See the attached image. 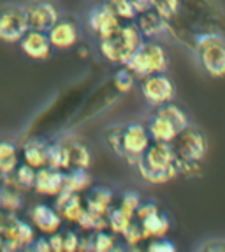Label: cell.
I'll use <instances>...</instances> for the list:
<instances>
[{
  "label": "cell",
  "mask_w": 225,
  "mask_h": 252,
  "mask_svg": "<svg viewBox=\"0 0 225 252\" xmlns=\"http://www.w3.org/2000/svg\"><path fill=\"white\" fill-rule=\"evenodd\" d=\"M167 34L187 50L196 51L202 37L209 34H222L225 29V16L215 0H181L179 11L164 21Z\"/></svg>",
  "instance_id": "obj_1"
},
{
  "label": "cell",
  "mask_w": 225,
  "mask_h": 252,
  "mask_svg": "<svg viewBox=\"0 0 225 252\" xmlns=\"http://www.w3.org/2000/svg\"><path fill=\"white\" fill-rule=\"evenodd\" d=\"M176 160H178V156H176L172 143L153 141L134 168L138 169L144 182L153 185H162L179 175Z\"/></svg>",
  "instance_id": "obj_2"
},
{
  "label": "cell",
  "mask_w": 225,
  "mask_h": 252,
  "mask_svg": "<svg viewBox=\"0 0 225 252\" xmlns=\"http://www.w3.org/2000/svg\"><path fill=\"white\" fill-rule=\"evenodd\" d=\"M142 41L144 37L139 27L136 25V21H127V23H121L111 35L97 39V48L106 62L121 67V65H127L134 53L139 50Z\"/></svg>",
  "instance_id": "obj_3"
},
{
  "label": "cell",
  "mask_w": 225,
  "mask_h": 252,
  "mask_svg": "<svg viewBox=\"0 0 225 252\" xmlns=\"http://www.w3.org/2000/svg\"><path fill=\"white\" fill-rule=\"evenodd\" d=\"M190 124L187 111L181 106L174 104V102H167L159 108H155V111L148 118V130L153 141H162V143H172L176 136Z\"/></svg>",
  "instance_id": "obj_4"
},
{
  "label": "cell",
  "mask_w": 225,
  "mask_h": 252,
  "mask_svg": "<svg viewBox=\"0 0 225 252\" xmlns=\"http://www.w3.org/2000/svg\"><path fill=\"white\" fill-rule=\"evenodd\" d=\"M169 62H171V57H169L166 48L160 42L146 39V41H142L139 50L134 53L132 59L127 62L125 67L132 71V74L138 80H142L150 74L167 72Z\"/></svg>",
  "instance_id": "obj_5"
},
{
  "label": "cell",
  "mask_w": 225,
  "mask_h": 252,
  "mask_svg": "<svg viewBox=\"0 0 225 252\" xmlns=\"http://www.w3.org/2000/svg\"><path fill=\"white\" fill-rule=\"evenodd\" d=\"M200 67L211 78H225V39L222 34H209L196 48Z\"/></svg>",
  "instance_id": "obj_6"
},
{
  "label": "cell",
  "mask_w": 225,
  "mask_h": 252,
  "mask_svg": "<svg viewBox=\"0 0 225 252\" xmlns=\"http://www.w3.org/2000/svg\"><path fill=\"white\" fill-rule=\"evenodd\" d=\"M176 156L179 160L188 162H202L208 154V139L199 127L188 124L172 141Z\"/></svg>",
  "instance_id": "obj_7"
},
{
  "label": "cell",
  "mask_w": 225,
  "mask_h": 252,
  "mask_svg": "<svg viewBox=\"0 0 225 252\" xmlns=\"http://www.w3.org/2000/svg\"><path fill=\"white\" fill-rule=\"evenodd\" d=\"M151 143H153V139H151L146 124H127L123 126V132H121V152H123L121 159H125L130 166H136Z\"/></svg>",
  "instance_id": "obj_8"
},
{
  "label": "cell",
  "mask_w": 225,
  "mask_h": 252,
  "mask_svg": "<svg viewBox=\"0 0 225 252\" xmlns=\"http://www.w3.org/2000/svg\"><path fill=\"white\" fill-rule=\"evenodd\" d=\"M30 30L28 18L23 7L5 5L0 9V41L5 44H20Z\"/></svg>",
  "instance_id": "obj_9"
},
{
  "label": "cell",
  "mask_w": 225,
  "mask_h": 252,
  "mask_svg": "<svg viewBox=\"0 0 225 252\" xmlns=\"http://www.w3.org/2000/svg\"><path fill=\"white\" fill-rule=\"evenodd\" d=\"M141 94L148 104L159 108L174 99L176 87L166 72H157V74H150L141 80Z\"/></svg>",
  "instance_id": "obj_10"
},
{
  "label": "cell",
  "mask_w": 225,
  "mask_h": 252,
  "mask_svg": "<svg viewBox=\"0 0 225 252\" xmlns=\"http://www.w3.org/2000/svg\"><path fill=\"white\" fill-rule=\"evenodd\" d=\"M25 13L28 18V25L33 30L50 32L56 21L60 20V11L51 0H32L25 5Z\"/></svg>",
  "instance_id": "obj_11"
},
{
  "label": "cell",
  "mask_w": 225,
  "mask_h": 252,
  "mask_svg": "<svg viewBox=\"0 0 225 252\" xmlns=\"http://www.w3.org/2000/svg\"><path fill=\"white\" fill-rule=\"evenodd\" d=\"M121 94L114 89V85H112L111 81L106 83V85H102V87H100V89L97 90L90 99H88L86 104L83 106V109L80 111V115L76 117L74 126L76 124L80 126V124L86 122V120H93L97 115L104 113L106 109H109L114 102H116V99Z\"/></svg>",
  "instance_id": "obj_12"
},
{
  "label": "cell",
  "mask_w": 225,
  "mask_h": 252,
  "mask_svg": "<svg viewBox=\"0 0 225 252\" xmlns=\"http://www.w3.org/2000/svg\"><path fill=\"white\" fill-rule=\"evenodd\" d=\"M121 25V20L114 14L109 4L104 0V4H99L88 11V29L97 35V39H104L111 35L118 27Z\"/></svg>",
  "instance_id": "obj_13"
},
{
  "label": "cell",
  "mask_w": 225,
  "mask_h": 252,
  "mask_svg": "<svg viewBox=\"0 0 225 252\" xmlns=\"http://www.w3.org/2000/svg\"><path fill=\"white\" fill-rule=\"evenodd\" d=\"M20 48L30 60H35V62L48 60L51 57V51L55 50L48 32H41V30L33 29H30L25 34V37L20 41Z\"/></svg>",
  "instance_id": "obj_14"
},
{
  "label": "cell",
  "mask_w": 225,
  "mask_h": 252,
  "mask_svg": "<svg viewBox=\"0 0 225 252\" xmlns=\"http://www.w3.org/2000/svg\"><path fill=\"white\" fill-rule=\"evenodd\" d=\"M48 35H50V41L55 50H60V51L72 50V48L78 46V42L81 41L80 27H78L76 21L69 20V18H65V20L60 18V20L56 21V25L48 32Z\"/></svg>",
  "instance_id": "obj_15"
},
{
  "label": "cell",
  "mask_w": 225,
  "mask_h": 252,
  "mask_svg": "<svg viewBox=\"0 0 225 252\" xmlns=\"http://www.w3.org/2000/svg\"><path fill=\"white\" fill-rule=\"evenodd\" d=\"M63 184H65V171L44 166V168L37 169L33 190L37 194H41V196L56 198L63 190Z\"/></svg>",
  "instance_id": "obj_16"
},
{
  "label": "cell",
  "mask_w": 225,
  "mask_h": 252,
  "mask_svg": "<svg viewBox=\"0 0 225 252\" xmlns=\"http://www.w3.org/2000/svg\"><path fill=\"white\" fill-rule=\"evenodd\" d=\"M30 219H32L33 227L41 231L42 235H53V233L60 231L62 227L63 219L58 214L56 208H51V206L44 205V203H39L32 208L30 212Z\"/></svg>",
  "instance_id": "obj_17"
},
{
  "label": "cell",
  "mask_w": 225,
  "mask_h": 252,
  "mask_svg": "<svg viewBox=\"0 0 225 252\" xmlns=\"http://www.w3.org/2000/svg\"><path fill=\"white\" fill-rule=\"evenodd\" d=\"M112 201H114V194L106 185H93L86 190V196H84L86 210L97 215H108Z\"/></svg>",
  "instance_id": "obj_18"
},
{
  "label": "cell",
  "mask_w": 225,
  "mask_h": 252,
  "mask_svg": "<svg viewBox=\"0 0 225 252\" xmlns=\"http://www.w3.org/2000/svg\"><path fill=\"white\" fill-rule=\"evenodd\" d=\"M21 187L16 184L13 175L4 177V182L0 184V210L4 212H18L23 205V198H21Z\"/></svg>",
  "instance_id": "obj_19"
},
{
  "label": "cell",
  "mask_w": 225,
  "mask_h": 252,
  "mask_svg": "<svg viewBox=\"0 0 225 252\" xmlns=\"http://www.w3.org/2000/svg\"><path fill=\"white\" fill-rule=\"evenodd\" d=\"M136 25H138L139 30H141L142 37L150 39V41H155V39H159L160 35L167 34L166 23H164V20L160 18V14L157 13L155 9L138 14V18H136Z\"/></svg>",
  "instance_id": "obj_20"
},
{
  "label": "cell",
  "mask_w": 225,
  "mask_h": 252,
  "mask_svg": "<svg viewBox=\"0 0 225 252\" xmlns=\"http://www.w3.org/2000/svg\"><path fill=\"white\" fill-rule=\"evenodd\" d=\"M21 156H23V162L30 164L32 168H44L48 166V143L42 139H30L21 150Z\"/></svg>",
  "instance_id": "obj_21"
},
{
  "label": "cell",
  "mask_w": 225,
  "mask_h": 252,
  "mask_svg": "<svg viewBox=\"0 0 225 252\" xmlns=\"http://www.w3.org/2000/svg\"><path fill=\"white\" fill-rule=\"evenodd\" d=\"M141 222L142 231H144V238H164L171 229V220L166 214L157 212V214L150 215V217L139 220Z\"/></svg>",
  "instance_id": "obj_22"
},
{
  "label": "cell",
  "mask_w": 225,
  "mask_h": 252,
  "mask_svg": "<svg viewBox=\"0 0 225 252\" xmlns=\"http://www.w3.org/2000/svg\"><path fill=\"white\" fill-rule=\"evenodd\" d=\"M67 150H69V157H71V166L72 168H83L88 169L92 166V152L83 141L76 138H67L63 139Z\"/></svg>",
  "instance_id": "obj_23"
},
{
  "label": "cell",
  "mask_w": 225,
  "mask_h": 252,
  "mask_svg": "<svg viewBox=\"0 0 225 252\" xmlns=\"http://www.w3.org/2000/svg\"><path fill=\"white\" fill-rule=\"evenodd\" d=\"M92 187V177L88 169L83 168H72L65 171V184H63V190L69 194H83Z\"/></svg>",
  "instance_id": "obj_24"
},
{
  "label": "cell",
  "mask_w": 225,
  "mask_h": 252,
  "mask_svg": "<svg viewBox=\"0 0 225 252\" xmlns=\"http://www.w3.org/2000/svg\"><path fill=\"white\" fill-rule=\"evenodd\" d=\"M20 166V154L18 148L11 141H0V175L9 177Z\"/></svg>",
  "instance_id": "obj_25"
},
{
  "label": "cell",
  "mask_w": 225,
  "mask_h": 252,
  "mask_svg": "<svg viewBox=\"0 0 225 252\" xmlns=\"http://www.w3.org/2000/svg\"><path fill=\"white\" fill-rule=\"evenodd\" d=\"M58 214L62 215L63 220H69V222H76L81 219V215L86 210V205H84V198L81 194H72L71 198L63 201L62 205L56 208Z\"/></svg>",
  "instance_id": "obj_26"
},
{
  "label": "cell",
  "mask_w": 225,
  "mask_h": 252,
  "mask_svg": "<svg viewBox=\"0 0 225 252\" xmlns=\"http://www.w3.org/2000/svg\"><path fill=\"white\" fill-rule=\"evenodd\" d=\"M48 166L55 169H60V171H69V169H72L69 150H67L63 141L48 145Z\"/></svg>",
  "instance_id": "obj_27"
},
{
  "label": "cell",
  "mask_w": 225,
  "mask_h": 252,
  "mask_svg": "<svg viewBox=\"0 0 225 252\" xmlns=\"http://www.w3.org/2000/svg\"><path fill=\"white\" fill-rule=\"evenodd\" d=\"M134 222V215L127 214L121 206L118 208H111L108 214V224L114 235H123L127 231V227Z\"/></svg>",
  "instance_id": "obj_28"
},
{
  "label": "cell",
  "mask_w": 225,
  "mask_h": 252,
  "mask_svg": "<svg viewBox=\"0 0 225 252\" xmlns=\"http://www.w3.org/2000/svg\"><path fill=\"white\" fill-rule=\"evenodd\" d=\"M78 226L86 233L104 231V229H109L108 215H97V214L84 210V214L81 215V219L78 220Z\"/></svg>",
  "instance_id": "obj_29"
},
{
  "label": "cell",
  "mask_w": 225,
  "mask_h": 252,
  "mask_svg": "<svg viewBox=\"0 0 225 252\" xmlns=\"http://www.w3.org/2000/svg\"><path fill=\"white\" fill-rule=\"evenodd\" d=\"M35 175H37V169L32 168L30 164L23 162L16 168V171L13 173L14 180L20 185L23 190H33V185H35Z\"/></svg>",
  "instance_id": "obj_30"
},
{
  "label": "cell",
  "mask_w": 225,
  "mask_h": 252,
  "mask_svg": "<svg viewBox=\"0 0 225 252\" xmlns=\"http://www.w3.org/2000/svg\"><path fill=\"white\" fill-rule=\"evenodd\" d=\"M134 81H136V76L132 74V71H129L125 65H121V67L114 72L111 83L114 85V89H116L121 95H125V94H129L130 90L134 89Z\"/></svg>",
  "instance_id": "obj_31"
},
{
  "label": "cell",
  "mask_w": 225,
  "mask_h": 252,
  "mask_svg": "<svg viewBox=\"0 0 225 252\" xmlns=\"http://www.w3.org/2000/svg\"><path fill=\"white\" fill-rule=\"evenodd\" d=\"M106 2L121 21H136L138 18V11L130 0H106Z\"/></svg>",
  "instance_id": "obj_32"
},
{
  "label": "cell",
  "mask_w": 225,
  "mask_h": 252,
  "mask_svg": "<svg viewBox=\"0 0 225 252\" xmlns=\"http://www.w3.org/2000/svg\"><path fill=\"white\" fill-rule=\"evenodd\" d=\"M121 132H123V126H111L104 129V141L116 157H121L123 154L121 152Z\"/></svg>",
  "instance_id": "obj_33"
},
{
  "label": "cell",
  "mask_w": 225,
  "mask_h": 252,
  "mask_svg": "<svg viewBox=\"0 0 225 252\" xmlns=\"http://www.w3.org/2000/svg\"><path fill=\"white\" fill-rule=\"evenodd\" d=\"M116 249V242L111 233L97 231L93 233V252H111Z\"/></svg>",
  "instance_id": "obj_34"
},
{
  "label": "cell",
  "mask_w": 225,
  "mask_h": 252,
  "mask_svg": "<svg viewBox=\"0 0 225 252\" xmlns=\"http://www.w3.org/2000/svg\"><path fill=\"white\" fill-rule=\"evenodd\" d=\"M179 4H181V0H155L153 9L160 14L164 21H167L179 11Z\"/></svg>",
  "instance_id": "obj_35"
},
{
  "label": "cell",
  "mask_w": 225,
  "mask_h": 252,
  "mask_svg": "<svg viewBox=\"0 0 225 252\" xmlns=\"http://www.w3.org/2000/svg\"><path fill=\"white\" fill-rule=\"evenodd\" d=\"M121 238L125 240V244L130 245V247H136V245H139L141 242H144V231H142V227H141V222H136L134 220L132 224H130L129 227H127V231L121 235Z\"/></svg>",
  "instance_id": "obj_36"
},
{
  "label": "cell",
  "mask_w": 225,
  "mask_h": 252,
  "mask_svg": "<svg viewBox=\"0 0 225 252\" xmlns=\"http://www.w3.org/2000/svg\"><path fill=\"white\" fill-rule=\"evenodd\" d=\"M141 203H142L141 196H139L136 190H125V192H123V196H121L120 206L127 212V214H130V215H134V217H136V210L139 208V205H141Z\"/></svg>",
  "instance_id": "obj_37"
},
{
  "label": "cell",
  "mask_w": 225,
  "mask_h": 252,
  "mask_svg": "<svg viewBox=\"0 0 225 252\" xmlns=\"http://www.w3.org/2000/svg\"><path fill=\"white\" fill-rule=\"evenodd\" d=\"M18 242H20L23 249L33 245V242H35V227H33V224L21 220L20 229H18Z\"/></svg>",
  "instance_id": "obj_38"
},
{
  "label": "cell",
  "mask_w": 225,
  "mask_h": 252,
  "mask_svg": "<svg viewBox=\"0 0 225 252\" xmlns=\"http://www.w3.org/2000/svg\"><path fill=\"white\" fill-rule=\"evenodd\" d=\"M178 164V173L187 178L200 177L202 173V162H188V160H176Z\"/></svg>",
  "instance_id": "obj_39"
},
{
  "label": "cell",
  "mask_w": 225,
  "mask_h": 252,
  "mask_svg": "<svg viewBox=\"0 0 225 252\" xmlns=\"http://www.w3.org/2000/svg\"><path fill=\"white\" fill-rule=\"evenodd\" d=\"M146 249H148V252H176L178 251L171 240H166V236H164V238H153Z\"/></svg>",
  "instance_id": "obj_40"
},
{
  "label": "cell",
  "mask_w": 225,
  "mask_h": 252,
  "mask_svg": "<svg viewBox=\"0 0 225 252\" xmlns=\"http://www.w3.org/2000/svg\"><path fill=\"white\" fill-rule=\"evenodd\" d=\"M80 238L76 231L63 233V252H80Z\"/></svg>",
  "instance_id": "obj_41"
},
{
  "label": "cell",
  "mask_w": 225,
  "mask_h": 252,
  "mask_svg": "<svg viewBox=\"0 0 225 252\" xmlns=\"http://www.w3.org/2000/svg\"><path fill=\"white\" fill-rule=\"evenodd\" d=\"M157 212H160V208L155 201H142L141 205H139L138 210H136V219H138V220H142V219L150 217V215L157 214Z\"/></svg>",
  "instance_id": "obj_42"
},
{
  "label": "cell",
  "mask_w": 225,
  "mask_h": 252,
  "mask_svg": "<svg viewBox=\"0 0 225 252\" xmlns=\"http://www.w3.org/2000/svg\"><path fill=\"white\" fill-rule=\"evenodd\" d=\"M197 251H206V252H225V240H209L206 244H202V247H199Z\"/></svg>",
  "instance_id": "obj_43"
},
{
  "label": "cell",
  "mask_w": 225,
  "mask_h": 252,
  "mask_svg": "<svg viewBox=\"0 0 225 252\" xmlns=\"http://www.w3.org/2000/svg\"><path fill=\"white\" fill-rule=\"evenodd\" d=\"M50 245L51 252H63V233L56 231L50 235Z\"/></svg>",
  "instance_id": "obj_44"
},
{
  "label": "cell",
  "mask_w": 225,
  "mask_h": 252,
  "mask_svg": "<svg viewBox=\"0 0 225 252\" xmlns=\"http://www.w3.org/2000/svg\"><path fill=\"white\" fill-rule=\"evenodd\" d=\"M130 2H132V5L136 7L138 14H141V13H146V11H151V9H153L155 0H130Z\"/></svg>",
  "instance_id": "obj_45"
},
{
  "label": "cell",
  "mask_w": 225,
  "mask_h": 252,
  "mask_svg": "<svg viewBox=\"0 0 225 252\" xmlns=\"http://www.w3.org/2000/svg\"><path fill=\"white\" fill-rule=\"evenodd\" d=\"M32 251L35 252H51V245H50V238H37L35 242H33L32 245Z\"/></svg>",
  "instance_id": "obj_46"
},
{
  "label": "cell",
  "mask_w": 225,
  "mask_h": 252,
  "mask_svg": "<svg viewBox=\"0 0 225 252\" xmlns=\"http://www.w3.org/2000/svg\"><path fill=\"white\" fill-rule=\"evenodd\" d=\"M83 251H88V252L93 251V233L80 238V252H83Z\"/></svg>",
  "instance_id": "obj_47"
},
{
  "label": "cell",
  "mask_w": 225,
  "mask_h": 252,
  "mask_svg": "<svg viewBox=\"0 0 225 252\" xmlns=\"http://www.w3.org/2000/svg\"><path fill=\"white\" fill-rule=\"evenodd\" d=\"M21 244L18 240H4V245H2V252H16L21 251Z\"/></svg>",
  "instance_id": "obj_48"
},
{
  "label": "cell",
  "mask_w": 225,
  "mask_h": 252,
  "mask_svg": "<svg viewBox=\"0 0 225 252\" xmlns=\"http://www.w3.org/2000/svg\"><path fill=\"white\" fill-rule=\"evenodd\" d=\"M88 55H90V51H88L86 46H80V48H78V57H80V59H86Z\"/></svg>",
  "instance_id": "obj_49"
},
{
  "label": "cell",
  "mask_w": 225,
  "mask_h": 252,
  "mask_svg": "<svg viewBox=\"0 0 225 252\" xmlns=\"http://www.w3.org/2000/svg\"><path fill=\"white\" fill-rule=\"evenodd\" d=\"M2 245H4V236L0 235V251H2Z\"/></svg>",
  "instance_id": "obj_50"
}]
</instances>
